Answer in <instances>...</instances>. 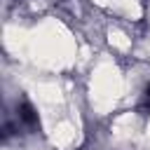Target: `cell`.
<instances>
[{
    "label": "cell",
    "instance_id": "cell-1",
    "mask_svg": "<svg viewBox=\"0 0 150 150\" xmlns=\"http://www.w3.org/2000/svg\"><path fill=\"white\" fill-rule=\"evenodd\" d=\"M19 117H21V120H23L28 127H35V124H38V115L33 112V108H30L28 103H23V105H21V112H19Z\"/></svg>",
    "mask_w": 150,
    "mask_h": 150
},
{
    "label": "cell",
    "instance_id": "cell-2",
    "mask_svg": "<svg viewBox=\"0 0 150 150\" xmlns=\"http://www.w3.org/2000/svg\"><path fill=\"white\" fill-rule=\"evenodd\" d=\"M141 108H143V110H150V87H148L145 94H143V103H141Z\"/></svg>",
    "mask_w": 150,
    "mask_h": 150
}]
</instances>
